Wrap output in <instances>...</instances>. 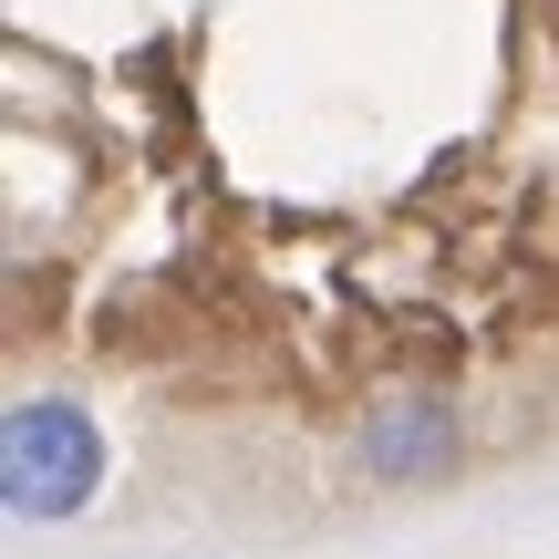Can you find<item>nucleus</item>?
Instances as JSON below:
<instances>
[{"label": "nucleus", "instance_id": "obj_1", "mask_svg": "<svg viewBox=\"0 0 559 559\" xmlns=\"http://www.w3.org/2000/svg\"><path fill=\"white\" fill-rule=\"evenodd\" d=\"M94 487H104V436L83 404L41 394L0 425V498H11V519H73Z\"/></svg>", "mask_w": 559, "mask_h": 559}, {"label": "nucleus", "instance_id": "obj_2", "mask_svg": "<svg viewBox=\"0 0 559 559\" xmlns=\"http://www.w3.org/2000/svg\"><path fill=\"white\" fill-rule=\"evenodd\" d=\"M373 466H383V477H415V466H445V415H425V404H415V415H394V425L373 436Z\"/></svg>", "mask_w": 559, "mask_h": 559}]
</instances>
